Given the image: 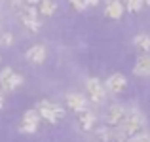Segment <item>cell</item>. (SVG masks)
I'll use <instances>...</instances> for the list:
<instances>
[{
  "label": "cell",
  "mask_w": 150,
  "mask_h": 142,
  "mask_svg": "<svg viewBox=\"0 0 150 142\" xmlns=\"http://www.w3.org/2000/svg\"><path fill=\"white\" fill-rule=\"evenodd\" d=\"M95 136H97L101 142H112L114 131H110L108 127H101V129H97V131H95Z\"/></svg>",
  "instance_id": "2e32d148"
},
{
  "label": "cell",
  "mask_w": 150,
  "mask_h": 142,
  "mask_svg": "<svg viewBox=\"0 0 150 142\" xmlns=\"http://www.w3.org/2000/svg\"><path fill=\"white\" fill-rule=\"evenodd\" d=\"M55 10H57V4H55L53 0H40V8H38V13L40 15L50 17V15L55 13Z\"/></svg>",
  "instance_id": "5bb4252c"
},
{
  "label": "cell",
  "mask_w": 150,
  "mask_h": 142,
  "mask_svg": "<svg viewBox=\"0 0 150 142\" xmlns=\"http://www.w3.org/2000/svg\"><path fill=\"white\" fill-rule=\"evenodd\" d=\"M21 84H23V76L17 74V72H13L10 66H6V68L0 70V87H2V91L11 93V91H15Z\"/></svg>",
  "instance_id": "3957f363"
},
{
  "label": "cell",
  "mask_w": 150,
  "mask_h": 142,
  "mask_svg": "<svg viewBox=\"0 0 150 142\" xmlns=\"http://www.w3.org/2000/svg\"><path fill=\"white\" fill-rule=\"evenodd\" d=\"M86 89H88V95H89V101H91V102H95V104L105 102L106 85H103L101 80H97V78H89L88 84H86Z\"/></svg>",
  "instance_id": "277c9868"
},
{
  "label": "cell",
  "mask_w": 150,
  "mask_h": 142,
  "mask_svg": "<svg viewBox=\"0 0 150 142\" xmlns=\"http://www.w3.org/2000/svg\"><path fill=\"white\" fill-rule=\"evenodd\" d=\"M105 13L110 19H120L124 15V2L122 0H108L105 8Z\"/></svg>",
  "instance_id": "8fae6325"
},
{
  "label": "cell",
  "mask_w": 150,
  "mask_h": 142,
  "mask_svg": "<svg viewBox=\"0 0 150 142\" xmlns=\"http://www.w3.org/2000/svg\"><path fill=\"white\" fill-rule=\"evenodd\" d=\"M125 108L124 106H120V104H112L108 110H106V123L108 125H122V121H124V117H125Z\"/></svg>",
  "instance_id": "ba28073f"
},
{
  "label": "cell",
  "mask_w": 150,
  "mask_h": 142,
  "mask_svg": "<svg viewBox=\"0 0 150 142\" xmlns=\"http://www.w3.org/2000/svg\"><path fill=\"white\" fill-rule=\"evenodd\" d=\"M133 74L135 76H150V55L144 53L137 59L135 66H133Z\"/></svg>",
  "instance_id": "7c38bea8"
},
{
  "label": "cell",
  "mask_w": 150,
  "mask_h": 142,
  "mask_svg": "<svg viewBox=\"0 0 150 142\" xmlns=\"http://www.w3.org/2000/svg\"><path fill=\"white\" fill-rule=\"evenodd\" d=\"M105 85H106V91L118 95V93H122L125 87H127V80H125L124 74H112V76L106 80Z\"/></svg>",
  "instance_id": "52a82bcc"
},
{
  "label": "cell",
  "mask_w": 150,
  "mask_h": 142,
  "mask_svg": "<svg viewBox=\"0 0 150 142\" xmlns=\"http://www.w3.org/2000/svg\"><path fill=\"white\" fill-rule=\"evenodd\" d=\"M124 6L127 11H131V13H137V11L143 10L144 6V0H124Z\"/></svg>",
  "instance_id": "e0dca14e"
},
{
  "label": "cell",
  "mask_w": 150,
  "mask_h": 142,
  "mask_svg": "<svg viewBox=\"0 0 150 142\" xmlns=\"http://www.w3.org/2000/svg\"><path fill=\"white\" fill-rule=\"evenodd\" d=\"M133 42H135V46L139 47V49H143L144 53L150 51V36L148 34H137V36L133 38Z\"/></svg>",
  "instance_id": "9a60e30c"
},
{
  "label": "cell",
  "mask_w": 150,
  "mask_h": 142,
  "mask_svg": "<svg viewBox=\"0 0 150 142\" xmlns=\"http://www.w3.org/2000/svg\"><path fill=\"white\" fill-rule=\"evenodd\" d=\"M13 44V34L11 32H4L2 36H0V46L2 47H10Z\"/></svg>",
  "instance_id": "ac0fdd59"
},
{
  "label": "cell",
  "mask_w": 150,
  "mask_h": 142,
  "mask_svg": "<svg viewBox=\"0 0 150 142\" xmlns=\"http://www.w3.org/2000/svg\"><path fill=\"white\" fill-rule=\"evenodd\" d=\"M78 123H80V127L84 129V131L93 129V123H95V116H93V112H89L88 108L82 110V112H78Z\"/></svg>",
  "instance_id": "4fadbf2b"
},
{
  "label": "cell",
  "mask_w": 150,
  "mask_h": 142,
  "mask_svg": "<svg viewBox=\"0 0 150 142\" xmlns=\"http://www.w3.org/2000/svg\"><path fill=\"white\" fill-rule=\"evenodd\" d=\"M27 4H30V6H34V4H40V0H25Z\"/></svg>",
  "instance_id": "7402d4cb"
},
{
  "label": "cell",
  "mask_w": 150,
  "mask_h": 142,
  "mask_svg": "<svg viewBox=\"0 0 150 142\" xmlns=\"http://www.w3.org/2000/svg\"><path fill=\"white\" fill-rule=\"evenodd\" d=\"M67 106L70 110H74V112H82V110L88 108V101L80 93H69L67 95Z\"/></svg>",
  "instance_id": "9c48e42d"
},
{
  "label": "cell",
  "mask_w": 150,
  "mask_h": 142,
  "mask_svg": "<svg viewBox=\"0 0 150 142\" xmlns=\"http://www.w3.org/2000/svg\"><path fill=\"white\" fill-rule=\"evenodd\" d=\"M86 2H88V6H97L99 0H86Z\"/></svg>",
  "instance_id": "44dd1931"
},
{
  "label": "cell",
  "mask_w": 150,
  "mask_h": 142,
  "mask_svg": "<svg viewBox=\"0 0 150 142\" xmlns=\"http://www.w3.org/2000/svg\"><path fill=\"white\" fill-rule=\"evenodd\" d=\"M2 106H4V95H2V91H0V110H2Z\"/></svg>",
  "instance_id": "603a6c76"
},
{
  "label": "cell",
  "mask_w": 150,
  "mask_h": 142,
  "mask_svg": "<svg viewBox=\"0 0 150 142\" xmlns=\"http://www.w3.org/2000/svg\"><path fill=\"white\" fill-rule=\"evenodd\" d=\"M129 142H150V136L148 135H144V133H141V135H137V136H133Z\"/></svg>",
  "instance_id": "ffe728a7"
},
{
  "label": "cell",
  "mask_w": 150,
  "mask_h": 142,
  "mask_svg": "<svg viewBox=\"0 0 150 142\" xmlns=\"http://www.w3.org/2000/svg\"><path fill=\"white\" fill-rule=\"evenodd\" d=\"M46 55H48V51H46V47L42 44H36L33 47H29V51H27V59H29L30 63H34V65H40V63L46 61Z\"/></svg>",
  "instance_id": "30bf717a"
},
{
  "label": "cell",
  "mask_w": 150,
  "mask_h": 142,
  "mask_svg": "<svg viewBox=\"0 0 150 142\" xmlns=\"http://www.w3.org/2000/svg\"><path fill=\"white\" fill-rule=\"evenodd\" d=\"M36 110L40 112L42 120L50 121V123H57L61 117H65V110H63V106L55 104V102H50V101H40Z\"/></svg>",
  "instance_id": "7a4b0ae2"
},
{
  "label": "cell",
  "mask_w": 150,
  "mask_h": 142,
  "mask_svg": "<svg viewBox=\"0 0 150 142\" xmlns=\"http://www.w3.org/2000/svg\"><path fill=\"white\" fill-rule=\"evenodd\" d=\"M120 127H122V131H124L129 138L141 135V133H143V127H144V117H143V114H139L137 110L127 112Z\"/></svg>",
  "instance_id": "6da1fadb"
},
{
  "label": "cell",
  "mask_w": 150,
  "mask_h": 142,
  "mask_svg": "<svg viewBox=\"0 0 150 142\" xmlns=\"http://www.w3.org/2000/svg\"><path fill=\"white\" fill-rule=\"evenodd\" d=\"M42 116L38 110H27L23 114V121H21V133H34L38 129V123H40Z\"/></svg>",
  "instance_id": "8992f818"
},
{
  "label": "cell",
  "mask_w": 150,
  "mask_h": 142,
  "mask_svg": "<svg viewBox=\"0 0 150 142\" xmlns=\"http://www.w3.org/2000/svg\"><path fill=\"white\" fill-rule=\"evenodd\" d=\"M70 4H72L74 10H78V11L86 10V6H88V2H86V0H70Z\"/></svg>",
  "instance_id": "d6986e66"
},
{
  "label": "cell",
  "mask_w": 150,
  "mask_h": 142,
  "mask_svg": "<svg viewBox=\"0 0 150 142\" xmlns=\"http://www.w3.org/2000/svg\"><path fill=\"white\" fill-rule=\"evenodd\" d=\"M144 4H148V6H150V0H144Z\"/></svg>",
  "instance_id": "cb8c5ba5"
},
{
  "label": "cell",
  "mask_w": 150,
  "mask_h": 142,
  "mask_svg": "<svg viewBox=\"0 0 150 142\" xmlns=\"http://www.w3.org/2000/svg\"><path fill=\"white\" fill-rule=\"evenodd\" d=\"M21 23L27 27L29 30H33V32H38L40 30V21H38V11L34 10V6H27L21 10Z\"/></svg>",
  "instance_id": "5b68a950"
}]
</instances>
